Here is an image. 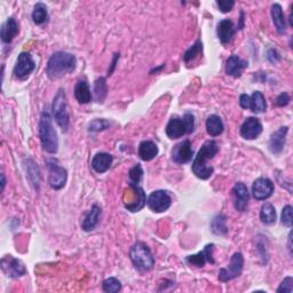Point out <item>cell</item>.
<instances>
[{
	"mask_svg": "<svg viewBox=\"0 0 293 293\" xmlns=\"http://www.w3.org/2000/svg\"><path fill=\"white\" fill-rule=\"evenodd\" d=\"M39 137L41 146L47 154H56L58 150L57 133L53 126L52 118L47 111H44L39 121Z\"/></svg>",
	"mask_w": 293,
	"mask_h": 293,
	"instance_id": "3957f363",
	"label": "cell"
},
{
	"mask_svg": "<svg viewBox=\"0 0 293 293\" xmlns=\"http://www.w3.org/2000/svg\"><path fill=\"white\" fill-rule=\"evenodd\" d=\"M287 132H288V127L283 126L281 128H278L276 132H274L272 136H270L269 149L273 154L278 155L282 153L284 149V145H285Z\"/></svg>",
	"mask_w": 293,
	"mask_h": 293,
	"instance_id": "e0dca14e",
	"label": "cell"
},
{
	"mask_svg": "<svg viewBox=\"0 0 293 293\" xmlns=\"http://www.w3.org/2000/svg\"><path fill=\"white\" fill-rule=\"evenodd\" d=\"M142 177H143V169H142L141 165H135L134 167L131 168L130 171V180L133 185H139L140 181L142 180Z\"/></svg>",
	"mask_w": 293,
	"mask_h": 293,
	"instance_id": "d590c367",
	"label": "cell"
},
{
	"mask_svg": "<svg viewBox=\"0 0 293 293\" xmlns=\"http://www.w3.org/2000/svg\"><path fill=\"white\" fill-rule=\"evenodd\" d=\"M243 267H244V258L241 252H236L233 253L230 262H229L228 267L220 269L219 272V279L223 283L231 281L233 278L240 277L243 272Z\"/></svg>",
	"mask_w": 293,
	"mask_h": 293,
	"instance_id": "52a82bcc",
	"label": "cell"
},
{
	"mask_svg": "<svg viewBox=\"0 0 293 293\" xmlns=\"http://www.w3.org/2000/svg\"><path fill=\"white\" fill-rule=\"evenodd\" d=\"M2 269L6 274V276L12 278H18L24 276L26 274L25 266L21 260L13 258L12 255H7L2 259Z\"/></svg>",
	"mask_w": 293,
	"mask_h": 293,
	"instance_id": "9c48e42d",
	"label": "cell"
},
{
	"mask_svg": "<svg viewBox=\"0 0 293 293\" xmlns=\"http://www.w3.org/2000/svg\"><path fill=\"white\" fill-rule=\"evenodd\" d=\"M217 4H218L219 9L222 13L230 12L232 7L235 6V2H232V0H220V2H218Z\"/></svg>",
	"mask_w": 293,
	"mask_h": 293,
	"instance_id": "ab89813d",
	"label": "cell"
},
{
	"mask_svg": "<svg viewBox=\"0 0 293 293\" xmlns=\"http://www.w3.org/2000/svg\"><path fill=\"white\" fill-rule=\"evenodd\" d=\"M26 171H27V177H29L30 181L32 182V185H34L37 189H38L39 183H40V173H39L38 166H37V165L35 164L34 160H31V159L27 160Z\"/></svg>",
	"mask_w": 293,
	"mask_h": 293,
	"instance_id": "1f68e13d",
	"label": "cell"
},
{
	"mask_svg": "<svg viewBox=\"0 0 293 293\" xmlns=\"http://www.w3.org/2000/svg\"><path fill=\"white\" fill-rule=\"evenodd\" d=\"M291 232H290V236H288V250H290V253H291Z\"/></svg>",
	"mask_w": 293,
	"mask_h": 293,
	"instance_id": "f6af8a7d",
	"label": "cell"
},
{
	"mask_svg": "<svg viewBox=\"0 0 293 293\" xmlns=\"http://www.w3.org/2000/svg\"><path fill=\"white\" fill-rule=\"evenodd\" d=\"M247 63L244 60L238 57L237 55H231L230 57L227 60L226 64V72L229 76H232L235 78H238L242 76V72L247 67Z\"/></svg>",
	"mask_w": 293,
	"mask_h": 293,
	"instance_id": "44dd1931",
	"label": "cell"
},
{
	"mask_svg": "<svg viewBox=\"0 0 293 293\" xmlns=\"http://www.w3.org/2000/svg\"><path fill=\"white\" fill-rule=\"evenodd\" d=\"M49 175H48V183L50 188L54 190H60L66 186L67 182V171L63 167L58 166L57 164H49Z\"/></svg>",
	"mask_w": 293,
	"mask_h": 293,
	"instance_id": "9a60e30c",
	"label": "cell"
},
{
	"mask_svg": "<svg viewBox=\"0 0 293 293\" xmlns=\"http://www.w3.org/2000/svg\"><path fill=\"white\" fill-rule=\"evenodd\" d=\"M218 151L219 146L215 141H206L201 145L198 154L194 159V163H192V172L197 178L201 179V180H208L209 178H211L214 169L212 166H209L208 160L212 159L218 154Z\"/></svg>",
	"mask_w": 293,
	"mask_h": 293,
	"instance_id": "6da1fadb",
	"label": "cell"
},
{
	"mask_svg": "<svg viewBox=\"0 0 293 293\" xmlns=\"http://www.w3.org/2000/svg\"><path fill=\"white\" fill-rule=\"evenodd\" d=\"M94 92H95V99L98 102L102 103L105 96L108 94V87H107V82H105V78H99L98 80L95 81L94 85Z\"/></svg>",
	"mask_w": 293,
	"mask_h": 293,
	"instance_id": "d6a6232c",
	"label": "cell"
},
{
	"mask_svg": "<svg viewBox=\"0 0 293 293\" xmlns=\"http://www.w3.org/2000/svg\"><path fill=\"white\" fill-rule=\"evenodd\" d=\"M131 187L134 189L135 195H136V200L135 203H133L132 205L126 206V209L131 212H139L141 209H143V206L146 203V198H145V194L142 188L139 187V185H133L131 183Z\"/></svg>",
	"mask_w": 293,
	"mask_h": 293,
	"instance_id": "4316f807",
	"label": "cell"
},
{
	"mask_svg": "<svg viewBox=\"0 0 293 293\" xmlns=\"http://www.w3.org/2000/svg\"><path fill=\"white\" fill-rule=\"evenodd\" d=\"M5 185H6V179H5V174H2V191L5 189Z\"/></svg>",
	"mask_w": 293,
	"mask_h": 293,
	"instance_id": "ee69618b",
	"label": "cell"
},
{
	"mask_svg": "<svg viewBox=\"0 0 293 293\" xmlns=\"http://www.w3.org/2000/svg\"><path fill=\"white\" fill-rule=\"evenodd\" d=\"M224 130V125L222 119L217 114H211L206 121V131L211 136H218L222 134Z\"/></svg>",
	"mask_w": 293,
	"mask_h": 293,
	"instance_id": "484cf974",
	"label": "cell"
},
{
	"mask_svg": "<svg viewBox=\"0 0 293 293\" xmlns=\"http://www.w3.org/2000/svg\"><path fill=\"white\" fill-rule=\"evenodd\" d=\"M149 209L155 213H163L169 209L172 204V198L165 190H156L151 192L146 199Z\"/></svg>",
	"mask_w": 293,
	"mask_h": 293,
	"instance_id": "ba28073f",
	"label": "cell"
},
{
	"mask_svg": "<svg viewBox=\"0 0 293 293\" xmlns=\"http://www.w3.org/2000/svg\"><path fill=\"white\" fill-rule=\"evenodd\" d=\"M292 206L286 205L282 211V223L286 227H292L293 218H292Z\"/></svg>",
	"mask_w": 293,
	"mask_h": 293,
	"instance_id": "74e56055",
	"label": "cell"
},
{
	"mask_svg": "<svg viewBox=\"0 0 293 293\" xmlns=\"http://www.w3.org/2000/svg\"><path fill=\"white\" fill-rule=\"evenodd\" d=\"M288 102H290V95L287 93H282L281 95H278L276 101H275L277 107H285V105L288 104Z\"/></svg>",
	"mask_w": 293,
	"mask_h": 293,
	"instance_id": "60d3db41",
	"label": "cell"
},
{
	"mask_svg": "<svg viewBox=\"0 0 293 293\" xmlns=\"http://www.w3.org/2000/svg\"><path fill=\"white\" fill-rule=\"evenodd\" d=\"M211 229L215 235H224L228 231L226 224V217L223 214H218L212 222H211Z\"/></svg>",
	"mask_w": 293,
	"mask_h": 293,
	"instance_id": "4dcf8cb0",
	"label": "cell"
},
{
	"mask_svg": "<svg viewBox=\"0 0 293 293\" xmlns=\"http://www.w3.org/2000/svg\"><path fill=\"white\" fill-rule=\"evenodd\" d=\"M110 126V123L105 121V119H95V121L90 124V131L91 132H100L103 130H107Z\"/></svg>",
	"mask_w": 293,
	"mask_h": 293,
	"instance_id": "8d00e7d4",
	"label": "cell"
},
{
	"mask_svg": "<svg viewBox=\"0 0 293 293\" xmlns=\"http://www.w3.org/2000/svg\"><path fill=\"white\" fill-rule=\"evenodd\" d=\"M158 155V146L153 141H142L139 145V156L144 162H150Z\"/></svg>",
	"mask_w": 293,
	"mask_h": 293,
	"instance_id": "7402d4cb",
	"label": "cell"
},
{
	"mask_svg": "<svg viewBox=\"0 0 293 293\" xmlns=\"http://www.w3.org/2000/svg\"><path fill=\"white\" fill-rule=\"evenodd\" d=\"M75 98L80 104H87L91 102L92 93L89 84L85 80H79L75 87Z\"/></svg>",
	"mask_w": 293,
	"mask_h": 293,
	"instance_id": "d4e9b609",
	"label": "cell"
},
{
	"mask_svg": "<svg viewBox=\"0 0 293 293\" xmlns=\"http://www.w3.org/2000/svg\"><path fill=\"white\" fill-rule=\"evenodd\" d=\"M218 37L220 41L223 45H228L231 43V40L233 39V36H235V26H233V23L230 20H222L220 21L218 24Z\"/></svg>",
	"mask_w": 293,
	"mask_h": 293,
	"instance_id": "ac0fdd59",
	"label": "cell"
},
{
	"mask_svg": "<svg viewBox=\"0 0 293 293\" xmlns=\"http://www.w3.org/2000/svg\"><path fill=\"white\" fill-rule=\"evenodd\" d=\"M262 132V125L258 118L249 117L242 124L241 126V136L245 140H254Z\"/></svg>",
	"mask_w": 293,
	"mask_h": 293,
	"instance_id": "5bb4252c",
	"label": "cell"
},
{
	"mask_svg": "<svg viewBox=\"0 0 293 293\" xmlns=\"http://www.w3.org/2000/svg\"><path fill=\"white\" fill-rule=\"evenodd\" d=\"M272 16H273V22L275 24V27L278 34L284 35L286 32V22L285 17H284L283 9L281 7V5L274 4L272 6Z\"/></svg>",
	"mask_w": 293,
	"mask_h": 293,
	"instance_id": "603a6c76",
	"label": "cell"
},
{
	"mask_svg": "<svg viewBox=\"0 0 293 293\" xmlns=\"http://www.w3.org/2000/svg\"><path fill=\"white\" fill-rule=\"evenodd\" d=\"M192 156H194V150H192L191 142L189 140L182 141L172 150V159L177 164H186L190 162Z\"/></svg>",
	"mask_w": 293,
	"mask_h": 293,
	"instance_id": "4fadbf2b",
	"label": "cell"
},
{
	"mask_svg": "<svg viewBox=\"0 0 293 293\" xmlns=\"http://www.w3.org/2000/svg\"><path fill=\"white\" fill-rule=\"evenodd\" d=\"M103 291L107 293H116L122 288V283L116 277H109L103 282Z\"/></svg>",
	"mask_w": 293,
	"mask_h": 293,
	"instance_id": "e575fe53",
	"label": "cell"
},
{
	"mask_svg": "<svg viewBox=\"0 0 293 293\" xmlns=\"http://www.w3.org/2000/svg\"><path fill=\"white\" fill-rule=\"evenodd\" d=\"M76 64L77 60L75 55L67 52H56L50 56L46 72L49 79H60L75 70Z\"/></svg>",
	"mask_w": 293,
	"mask_h": 293,
	"instance_id": "7a4b0ae2",
	"label": "cell"
},
{
	"mask_svg": "<svg viewBox=\"0 0 293 293\" xmlns=\"http://www.w3.org/2000/svg\"><path fill=\"white\" fill-rule=\"evenodd\" d=\"M201 50H203V45H201V41L198 39L185 53V55H183V60H185L186 63L190 62L192 61V60H195L197 56H198V55L201 53Z\"/></svg>",
	"mask_w": 293,
	"mask_h": 293,
	"instance_id": "836d02e7",
	"label": "cell"
},
{
	"mask_svg": "<svg viewBox=\"0 0 293 293\" xmlns=\"http://www.w3.org/2000/svg\"><path fill=\"white\" fill-rule=\"evenodd\" d=\"M260 220L265 224H273L276 221V210L270 203H265L260 211Z\"/></svg>",
	"mask_w": 293,
	"mask_h": 293,
	"instance_id": "f546056e",
	"label": "cell"
},
{
	"mask_svg": "<svg viewBox=\"0 0 293 293\" xmlns=\"http://www.w3.org/2000/svg\"><path fill=\"white\" fill-rule=\"evenodd\" d=\"M274 192V183L267 178H259L252 186V195L256 200L268 199Z\"/></svg>",
	"mask_w": 293,
	"mask_h": 293,
	"instance_id": "8fae6325",
	"label": "cell"
},
{
	"mask_svg": "<svg viewBox=\"0 0 293 293\" xmlns=\"http://www.w3.org/2000/svg\"><path fill=\"white\" fill-rule=\"evenodd\" d=\"M32 20H34L37 25L45 24L48 21L47 7L43 3H38L35 6L34 12H32Z\"/></svg>",
	"mask_w": 293,
	"mask_h": 293,
	"instance_id": "f1b7e54d",
	"label": "cell"
},
{
	"mask_svg": "<svg viewBox=\"0 0 293 293\" xmlns=\"http://www.w3.org/2000/svg\"><path fill=\"white\" fill-rule=\"evenodd\" d=\"M250 103H251V96L247 94H242L240 98V104L243 109H250Z\"/></svg>",
	"mask_w": 293,
	"mask_h": 293,
	"instance_id": "b9f144b4",
	"label": "cell"
},
{
	"mask_svg": "<svg viewBox=\"0 0 293 293\" xmlns=\"http://www.w3.org/2000/svg\"><path fill=\"white\" fill-rule=\"evenodd\" d=\"M35 68L36 63L31 55L29 53L23 52L18 55L15 68H14V73H15V76L20 78V79H25V78L31 75L32 71L35 70Z\"/></svg>",
	"mask_w": 293,
	"mask_h": 293,
	"instance_id": "30bf717a",
	"label": "cell"
},
{
	"mask_svg": "<svg viewBox=\"0 0 293 293\" xmlns=\"http://www.w3.org/2000/svg\"><path fill=\"white\" fill-rule=\"evenodd\" d=\"M18 34V24L14 17L7 18V21L4 23L2 26V32L0 37L5 44H11L13 39L15 38Z\"/></svg>",
	"mask_w": 293,
	"mask_h": 293,
	"instance_id": "ffe728a7",
	"label": "cell"
},
{
	"mask_svg": "<svg viewBox=\"0 0 293 293\" xmlns=\"http://www.w3.org/2000/svg\"><path fill=\"white\" fill-rule=\"evenodd\" d=\"M118 56H119V55H118V54H116V56H114V58H113V62H112V68H111V70H109V71H108V75H109V76L111 75L112 71H113V68L116 67V62H117V60H118Z\"/></svg>",
	"mask_w": 293,
	"mask_h": 293,
	"instance_id": "7bdbcfd3",
	"label": "cell"
},
{
	"mask_svg": "<svg viewBox=\"0 0 293 293\" xmlns=\"http://www.w3.org/2000/svg\"><path fill=\"white\" fill-rule=\"evenodd\" d=\"M250 109L254 113H261L265 112L267 110V102H266V99L263 94L261 92H254L253 95L251 96V103H250Z\"/></svg>",
	"mask_w": 293,
	"mask_h": 293,
	"instance_id": "83f0119b",
	"label": "cell"
},
{
	"mask_svg": "<svg viewBox=\"0 0 293 293\" xmlns=\"http://www.w3.org/2000/svg\"><path fill=\"white\" fill-rule=\"evenodd\" d=\"M112 156L107 153H99L96 154L93 159H92V168L96 173H104L107 172L112 164Z\"/></svg>",
	"mask_w": 293,
	"mask_h": 293,
	"instance_id": "d6986e66",
	"label": "cell"
},
{
	"mask_svg": "<svg viewBox=\"0 0 293 293\" xmlns=\"http://www.w3.org/2000/svg\"><path fill=\"white\" fill-rule=\"evenodd\" d=\"M293 291V278L288 276L284 278V281L281 283V285L277 288V292H284V293H292Z\"/></svg>",
	"mask_w": 293,
	"mask_h": 293,
	"instance_id": "f35d334b",
	"label": "cell"
},
{
	"mask_svg": "<svg viewBox=\"0 0 293 293\" xmlns=\"http://www.w3.org/2000/svg\"><path fill=\"white\" fill-rule=\"evenodd\" d=\"M52 110L57 125L66 132L69 127V113L67 110V96L62 89L58 90L56 95H55Z\"/></svg>",
	"mask_w": 293,
	"mask_h": 293,
	"instance_id": "8992f818",
	"label": "cell"
},
{
	"mask_svg": "<svg viewBox=\"0 0 293 293\" xmlns=\"http://www.w3.org/2000/svg\"><path fill=\"white\" fill-rule=\"evenodd\" d=\"M233 206L238 212H244L250 201V192L243 182H237L232 188Z\"/></svg>",
	"mask_w": 293,
	"mask_h": 293,
	"instance_id": "7c38bea8",
	"label": "cell"
},
{
	"mask_svg": "<svg viewBox=\"0 0 293 293\" xmlns=\"http://www.w3.org/2000/svg\"><path fill=\"white\" fill-rule=\"evenodd\" d=\"M195 130V118L191 113H186L183 118L173 117L166 126V134L169 139H179Z\"/></svg>",
	"mask_w": 293,
	"mask_h": 293,
	"instance_id": "5b68a950",
	"label": "cell"
},
{
	"mask_svg": "<svg viewBox=\"0 0 293 293\" xmlns=\"http://www.w3.org/2000/svg\"><path fill=\"white\" fill-rule=\"evenodd\" d=\"M130 258L135 267L142 272H149L155 265V258L144 243L137 242L131 247Z\"/></svg>",
	"mask_w": 293,
	"mask_h": 293,
	"instance_id": "277c9868",
	"label": "cell"
},
{
	"mask_svg": "<svg viewBox=\"0 0 293 293\" xmlns=\"http://www.w3.org/2000/svg\"><path fill=\"white\" fill-rule=\"evenodd\" d=\"M100 215H101V209L98 205H94L93 208L91 209L89 214L86 215L84 221H82V230L85 231H92L93 229L98 226V223L100 221Z\"/></svg>",
	"mask_w": 293,
	"mask_h": 293,
	"instance_id": "cb8c5ba5",
	"label": "cell"
},
{
	"mask_svg": "<svg viewBox=\"0 0 293 293\" xmlns=\"http://www.w3.org/2000/svg\"><path fill=\"white\" fill-rule=\"evenodd\" d=\"M213 250L214 244H209L205 246L203 251H200L199 253L194 255H188L186 258V262L190 266H195V267H204L206 262L214 263L213 259Z\"/></svg>",
	"mask_w": 293,
	"mask_h": 293,
	"instance_id": "2e32d148",
	"label": "cell"
}]
</instances>
